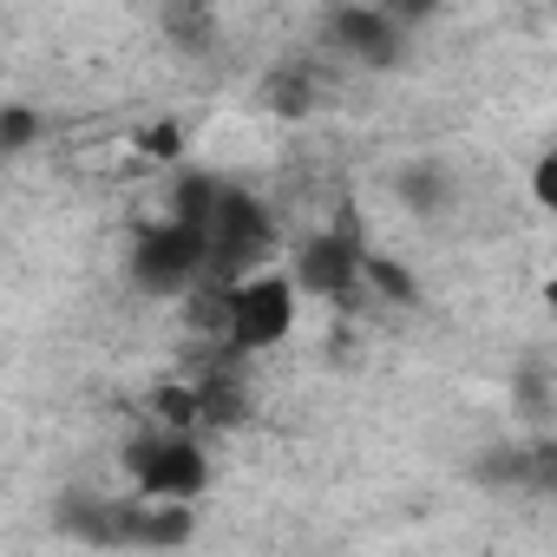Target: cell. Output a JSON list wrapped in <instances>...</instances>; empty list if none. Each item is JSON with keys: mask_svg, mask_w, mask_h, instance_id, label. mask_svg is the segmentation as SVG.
<instances>
[{"mask_svg": "<svg viewBox=\"0 0 557 557\" xmlns=\"http://www.w3.org/2000/svg\"><path fill=\"white\" fill-rule=\"evenodd\" d=\"M216 302H210V329L223 335V348L236 355H262V348H283L296 335V315H302V283L296 269H249L236 283H210Z\"/></svg>", "mask_w": 557, "mask_h": 557, "instance_id": "6da1fadb", "label": "cell"}, {"mask_svg": "<svg viewBox=\"0 0 557 557\" xmlns=\"http://www.w3.org/2000/svg\"><path fill=\"white\" fill-rule=\"evenodd\" d=\"M184 190L197 197L203 230H210V283H236V275L275 262V243L283 236H275V216L256 190H236L216 177H184Z\"/></svg>", "mask_w": 557, "mask_h": 557, "instance_id": "7a4b0ae2", "label": "cell"}, {"mask_svg": "<svg viewBox=\"0 0 557 557\" xmlns=\"http://www.w3.org/2000/svg\"><path fill=\"white\" fill-rule=\"evenodd\" d=\"M132 283L145 296H190L197 283H210V230H203V210H197V197L184 184H177L171 210L138 230Z\"/></svg>", "mask_w": 557, "mask_h": 557, "instance_id": "3957f363", "label": "cell"}, {"mask_svg": "<svg viewBox=\"0 0 557 557\" xmlns=\"http://www.w3.org/2000/svg\"><path fill=\"white\" fill-rule=\"evenodd\" d=\"M125 472H132V492L171 498V505H197L210 492V453L184 426H158V433L132 440L125 446Z\"/></svg>", "mask_w": 557, "mask_h": 557, "instance_id": "277c9868", "label": "cell"}, {"mask_svg": "<svg viewBox=\"0 0 557 557\" xmlns=\"http://www.w3.org/2000/svg\"><path fill=\"white\" fill-rule=\"evenodd\" d=\"M407 34L413 27H400L381 0H342V8L329 14V47L342 60L368 66V73H394L407 60Z\"/></svg>", "mask_w": 557, "mask_h": 557, "instance_id": "5b68a950", "label": "cell"}, {"mask_svg": "<svg viewBox=\"0 0 557 557\" xmlns=\"http://www.w3.org/2000/svg\"><path fill=\"white\" fill-rule=\"evenodd\" d=\"M368 262H374L368 243L355 236V223H342V230H322V236L302 243L296 283L315 289V296H329V302H355V296L368 289Z\"/></svg>", "mask_w": 557, "mask_h": 557, "instance_id": "8992f818", "label": "cell"}, {"mask_svg": "<svg viewBox=\"0 0 557 557\" xmlns=\"http://www.w3.org/2000/svg\"><path fill=\"white\" fill-rule=\"evenodd\" d=\"M531 197H537V210H544V216H557V145L531 164Z\"/></svg>", "mask_w": 557, "mask_h": 557, "instance_id": "52a82bcc", "label": "cell"}, {"mask_svg": "<svg viewBox=\"0 0 557 557\" xmlns=\"http://www.w3.org/2000/svg\"><path fill=\"white\" fill-rule=\"evenodd\" d=\"M381 8H387L400 27H426V21L440 14V0H381Z\"/></svg>", "mask_w": 557, "mask_h": 557, "instance_id": "ba28073f", "label": "cell"}, {"mask_svg": "<svg viewBox=\"0 0 557 557\" xmlns=\"http://www.w3.org/2000/svg\"><path fill=\"white\" fill-rule=\"evenodd\" d=\"M27 145H34V112L8 106V151H27Z\"/></svg>", "mask_w": 557, "mask_h": 557, "instance_id": "9c48e42d", "label": "cell"}, {"mask_svg": "<svg viewBox=\"0 0 557 557\" xmlns=\"http://www.w3.org/2000/svg\"><path fill=\"white\" fill-rule=\"evenodd\" d=\"M544 315H550V335H557V275L544 283Z\"/></svg>", "mask_w": 557, "mask_h": 557, "instance_id": "30bf717a", "label": "cell"}]
</instances>
